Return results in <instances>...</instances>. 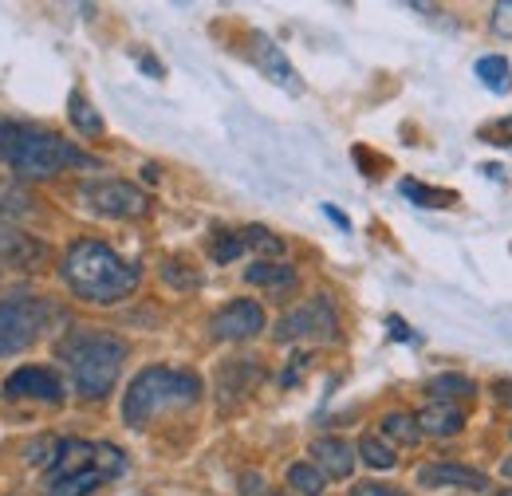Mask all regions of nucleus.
<instances>
[{
  "label": "nucleus",
  "instance_id": "obj_20",
  "mask_svg": "<svg viewBox=\"0 0 512 496\" xmlns=\"http://www.w3.org/2000/svg\"><path fill=\"white\" fill-rule=\"evenodd\" d=\"M430 394H434V402H453V398H469V394H473V382H469L465 374H438V378L430 382Z\"/></svg>",
  "mask_w": 512,
  "mask_h": 496
},
{
  "label": "nucleus",
  "instance_id": "obj_16",
  "mask_svg": "<svg viewBox=\"0 0 512 496\" xmlns=\"http://www.w3.org/2000/svg\"><path fill=\"white\" fill-rule=\"evenodd\" d=\"M67 119H71V126H75L79 134H103V119H99V111L83 99V91H71V99H67Z\"/></svg>",
  "mask_w": 512,
  "mask_h": 496
},
{
  "label": "nucleus",
  "instance_id": "obj_15",
  "mask_svg": "<svg viewBox=\"0 0 512 496\" xmlns=\"http://www.w3.org/2000/svg\"><path fill=\"white\" fill-rule=\"evenodd\" d=\"M245 280L256 284V288H292L296 284V268H288V264H268V260H260L253 268H245Z\"/></svg>",
  "mask_w": 512,
  "mask_h": 496
},
{
  "label": "nucleus",
  "instance_id": "obj_13",
  "mask_svg": "<svg viewBox=\"0 0 512 496\" xmlns=\"http://www.w3.org/2000/svg\"><path fill=\"white\" fill-rule=\"evenodd\" d=\"M312 457H316V469L327 473L331 481H343L355 469V449L343 437H316L312 441Z\"/></svg>",
  "mask_w": 512,
  "mask_h": 496
},
{
  "label": "nucleus",
  "instance_id": "obj_14",
  "mask_svg": "<svg viewBox=\"0 0 512 496\" xmlns=\"http://www.w3.org/2000/svg\"><path fill=\"white\" fill-rule=\"evenodd\" d=\"M465 426V414L457 402H430L422 414H418V430L434 437H453Z\"/></svg>",
  "mask_w": 512,
  "mask_h": 496
},
{
  "label": "nucleus",
  "instance_id": "obj_9",
  "mask_svg": "<svg viewBox=\"0 0 512 496\" xmlns=\"http://www.w3.org/2000/svg\"><path fill=\"white\" fill-rule=\"evenodd\" d=\"M4 398L8 402H64V382L52 367H20L16 374L4 378Z\"/></svg>",
  "mask_w": 512,
  "mask_h": 496
},
{
  "label": "nucleus",
  "instance_id": "obj_23",
  "mask_svg": "<svg viewBox=\"0 0 512 496\" xmlns=\"http://www.w3.org/2000/svg\"><path fill=\"white\" fill-rule=\"evenodd\" d=\"M245 252V237L241 233H217L213 241H209V256L217 260V264H229V260H237Z\"/></svg>",
  "mask_w": 512,
  "mask_h": 496
},
{
  "label": "nucleus",
  "instance_id": "obj_4",
  "mask_svg": "<svg viewBox=\"0 0 512 496\" xmlns=\"http://www.w3.org/2000/svg\"><path fill=\"white\" fill-rule=\"evenodd\" d=\"M201 398V378L190 371H174V367H146L134 374L123 398V422L130 430L150 426L158 414L166 410H182Z\"/></svg>",
  "mask_w": 512,
  "mask_h": 496
},
{
  "label": "nucleus",
  "instance_id": "obj_1",
  "mask_svg": "<svg viewBox=\"0 0 512 496\" xmlns=\"http://www.w3.org/2000/svg\"><path fill=\"white\" fill-rule=\"evenodd\" d=\"M138 264L123 260L115 248L99 241H79L64 256V284L87 304H119L138 288Z\"/></svg>",
  "mask_w": 512,
  "mask_h": 496
},
{
  "label": "nucleus",
  "instance_id": "obj_35",
  "mask_svg": "<svg viewBox=\"0 0 512 496\" xmlns=\"http://www.w3.org/2000/svg\"><path fill=\"white\" fill-rule=\"evenodd\" d=\"M501 496H512V489H509V493H501Z\"/></svg>",
  "mask_w": 512,
  "mask_h": 496
},
{
  "label": "nucleus",
  "instance_id": "obj_18",
  "mask_svg": "<svg viewBox=\"0 0 512 496\" xmlns=\"http://www.w3.org/2000/svg\"><path fill=\"white\" fill-rule=\"evenodd\" d=\"M398 189H402L414 205H422V209H449V205L457 201V193H449V189H430V186H422V182H402Z\"/></svg>",
  "mask_w": 512,
  "mask_h": 496
},
{
  "label": "nucleus",
  "instance_id": "obj_2",
  "mask_svg": "<svg viewBox=\"0 0 512 496\" xmlns=\"http://www.w3.org/2000/svg\"><path fill=\"white\" fill-rule=\"evenodd\" d=\"M127 473V453L107 441H60L48 465V496H91Z\"/></svg>",
  "mask_w": 512,
  "mask_h": 496
},
{
  "label": "nucleus",
  "instance_id": "obj_33",
  "mask_svg": "<svg viewBox=\"0 0 512 496\" xmlns=\"http://www.w3.org/2000/svg\"><path fill=\"white\" fill-rule=\"evenodd\" d=\"M501 473H505V477H509V481H512V457H509V461H505V465H501Z\"/></svg>",
  "mask_w": 512,
  "mask_h": 496
},
{
  "label": "nucleus",
  "instance_id": "obj_32",
  "mask_svg": "<svg viewBox=\"0 0 512 496\" xmlns=\"http://www.w3.org/2000/svg\"><path fill=\"white\" fill-rule=\"evenodd\" d=\"M390 335H394V339H410V327H406L402 319H390Z\"/></svg>",
  "mask_w": 512,
  "mask_h": 496
},
{
  "label": "nucleus",
  "instance_id": "obj_17",
  "mask_svg": "<svg viewBox=\"0 0 512 496\" xmlns=\"http://www.w3.org/2000/svg\"><path fill=\"white\" fill-rule=\"evenodd\" d=\"M477 79L493 91V95H509V60L505 56H485L477 60Z\"/></svg>",
  "mask_w": 512,
  "mask_h": 496
},
{
  "label": "nucleus",
  "instance_id": "obj_6",
  "mask_svg": "<svg viewBox=\"0 0 512 496\" xmlns=\"http://www.w3.org/2000/svg\"><path fill=\"white\" fill-rule=\"evenodd\" d=\"M56 319V308L40 296H4L0 300V359L28 351Z\"/></svg>",
  "mask_w": 512,
  "mask_h": 496
},
{
  "label": "nucleus",
  "instance_id": "obj_30",
  "mask_svg": "<svg viewBox=\"0 0 512 496\" xmlns=\"http://www.w3.org/2000/svg\"><path fill=\"white\" fill-rule=\"evenodd\" d=\"M481 134H485V138H497V142H512V119H501V123L485 126Z\"/></svg>",
  "mask_w": 512,
  "mask_h": 496
},
{
  "label": "nucleus",
  "instance_id": "obj_28",
  "mask_svg": "<svg viewBox=\"0 0 512 496\" xmlns=\"http://www.w3.org/2000/svg\"><path fill=\"white\" fill-rule=\"evenodd\" d=\"M493 32L497 36H512V0H501L493 8Z\"/></svg>",
  "mask_w": 512,
  "mask_h": 496
},
{
  "label": "nucleus",
  "instance_id": "obj_10",
  "mask_svg": "<svg viewBox=\"0 0 512 496\" xmlns=\"http://www.w3.org/2000/svg\"><path fill=\"white\" fill-rule=\"evenodd\" d=\"M209 331H213V339H225V343L253 339L264 331V308L256 300H233L209 319Z\"/></svg>",
  "mask_w": 512,
  "mask_h": 496
},
{
  "label": "nucleus",
  "instance_id": "obj_12",
  "mask_svg": "<svg viewBox=\"0 0 512 496\" xmlns=\"http://www.w3.org/2000/svg\"><path fill=\"white\" fill-rule=\"evenodd\" d=\"M253 60L260 63V71L272 79V83H280L284 91H292V95H300L304 91V83H300V75H296V67L288 63V56L264 36V32H256L253 36Z\"/></svg>",
  "mask_w": 512,
  "mask_h": 496
},
{
  "label": "nucleus",
  "instance_id": "obj_36",
  "mask_svg": "<svg viewBox=\"0 0 512 496\" xmlns=\"http://www.w3.org/2000/svg\"><path fill=\"white\" fill-rule=\"evenodd\" d=\"M276 496H284V493H276Z\"/></svg>",
  "mask_w": 512,
  "mask_h": 496
},
{
  "label": "nucleus",
  "instance_id": "obj_11",
  "mask_svg": "<svg viewBox=\"0 0 512 496\" xmlns=\"http://www.w3.org/2000/svg\"><path fill=\"white\" fill-rule=\"evenodd\" d=\"M418 485L422 489H473V493H485L489 489V477L477 473V469H465V465H422L418 469Z\"/></svg>",
  "mask_w": 512,
  "mask_h": 496
},
{
  "label": "nucleus",
  "instance_id": "obj_8",
  "mask_svg": "<svg viewBox=\"0 0 512 496\" xmlns=\"http://www.w3.org/2000/svg\"><path fill=\"white\" fill-rule=\"evenodd\" d=\"M276 339L280 343H331L339 339V315L327 296H312L308 304L292 308L280 323H276Z\"/></svg>",
  "mask_w": 512,
  "mask_h": 496
},
{
  "label": "nucleus",
  "instance_id": "obj_27",
  "mask_svg": "<svg viewBox=\"0 0 512 496\" xmlns=\"http://www.w3.org/2000/svg\"><path fill=\"white\" fill-rule=\"evenodd\" d=\"M24 123H12V119H0V162H8L12 154H16V146H20V138H24Z\"/></svg>",
  "mask_w": 512,
  "mask_h": 496
},
{
  "label": "nucleus",
  "instance_id": "obj_21",
  "mask_svg": "<svg viewBox=\"0 0 512 496\" xmlns=\"http://www.w3.org/2000/svg\"><path fill=\"white\" fill-rule=\"evenodd\" d=\"M288 485H292L300 496H320L323 493V473L316 469V465L300 461V465H292V469H288Z\"/></svg>",
  "mask_w": 512,
  "mask_h": 496
},
{
  "label": "nucleus",
  "instance_id": "obj_22",
  "mask_svg": "<svg viewBox=\"0 0 512 496\" xmlns=\"http://www.w3.org/2000/svg\"><path fill=\"white\" fill-rule=\"evenodd\" d=\"M383 437L390 441H402V445H414L422 430H418V418H410V414H386L383 418Z\"/></svg>",
  "mask_w": 512,
  "mask_h": 496
},
{
  "label": "nucleus",
  "instance_id": "obj_19",
  "mask_svg": "<svg viewBox=\"0 0 512 496\" xmlns=\"http://www.w3.org/2000/svg\"><path fill=\"white\" fill-rule=\"evenodd\" d=\"M4 256L16 264V268H32L40 256H44V245H36L32 237H24V233H12V241H4Z\"/></svg>",
  "mask_w": 512,
  "mask_h": 496
},
{
  "label": "nucleus",
  "instance_id": "obj_29",
  "mask_svg": "<svg viewBox=\"0 0 512 496\" xmlns=\"http://www.w3.org/2000/svg\"><path fill=\"white\" fill-rule=\"evenodd\" d=\"M351 496H406L402 489H390V485H379V481H363V485H355Z\"/></svg>",
  "mask_w": 512,
  "mask_h": 496
},
{
  "label": "nucleus",
  "instance_id": "obj_34",
  "mask_svg": "<svg viewBox=\"0 0 512 496\" xmlns=\"http://www.w3.org/2000/svg\"><path fill=\"white\" fill-rule=\"evenodd\" d=\"M505 402H509V406H512V378H509V382H505Z\"/></svg>",
  "mask_w": 512,
  "mask_h": 496
},
{
  "label": "nucleus",
  "instance_id": "obj_3",
  "mask_svg": "<svg viewBox=\"0 0 512 496\" xmlns=\"http://www.w3.org/2000/svg\"><path fill=\"white\" fill-rule=\"evenodd\" d=\"M56 355L83 398H103L127 363V343L111 331H71L60 339Z\"/></svg>",
  "mask_w": 512,
  "mask_h": 496
},
{
  "label": "nucleus",
  "instance_id": "obj_25",
  "mask_svg": "<svg viewBox=\"0 0 512 496\" xmlns=\"http://www.w3.org/2000/svg\"><path fill=\"white\" fill-rule=\"evenodd\" d=\"M241 237H245V248H256V252H268V256H280V252H284V241H280L276 233L260 229V225H249Z\"/></svg>",
  "mask_w": 512,
  "mask_h": 496
},
{
  "label": "nucleus",
  "instance_id": "obj_26",
  "mask_svg": "<svg viewBox=\"0 0 512 496\" xmlns=\"http://www.w3.org/2000/svg\"><path fill=\"white\" fill-rule=\"evenodd\" d=\"M162 280H166L170 288H197V284H201V276L190 272V264H182V260H166V264H162Z\"/></svg>",
  "mask_w": 512,
  "mask_h": 496
},
{
  "label": "nucleus",
  "instance_id": "obj_7",
  "mask_svg": "<svg viewBox=\"0 0 512 496\" xmlns=\"http://www.w3.org/2000/svg\"><path fill=\"white\" fill-rule=\"evenodd\" d=\"M79 201L87 213L95 217H107V221H130V217H142L146 213V193L130 182L119 178H95L87 186H79Z\"/></svg>",
  "mask_w": 512,
  "mask_h": 496
},
{
  "label": "nucleus",
  "instance_id": "obj_5",
  "mask_svg": "<svg viewBox=\"0 0 512 496\" xmlns=\"http://www.w3.org/2000/svg\"><path fill=\"white\" fill-rule=\"evenodd\" d=\"M8 166L16 178H56L64 170H99V158H91L87 150H79L56 130L28 126L16 154L8 158Z\"/></svg>",
  "mask_w": 512,
  "mask_h": 496
},
{
  "label": "nucleus",
  "instance_id": "obj_31",
  "mask_svg": "<svg viewBox=\"0 0 512 496\" xmlns=\"http://www.w3.org/2000/svg\"><path fill=\"white\" fill-rule=\"evenodd\" d=\"M323 213H327V217H331V221H335L339 229H351V221H347V217H343V213H339L335 205H323Z\"/></svg>",
  "mask_w": 512,
  "mask_h": 496
},
{
  "label": "nucleus",
  "instance_id": "obj_24",
  "mask_svg": "<svg viewBox=\"0 0 512 496\" xmlns=\"http://www.w3.org/2000/svg\"><path fill=\"white\" fill-rule=\"evenodd\" d=\"M359 453H363V461L371 469H394V449L386 441H379V437H363L359 441Z\"/></svg>",
  "mask_w": 512,
  "mask_h": 496
}]
</instances>
